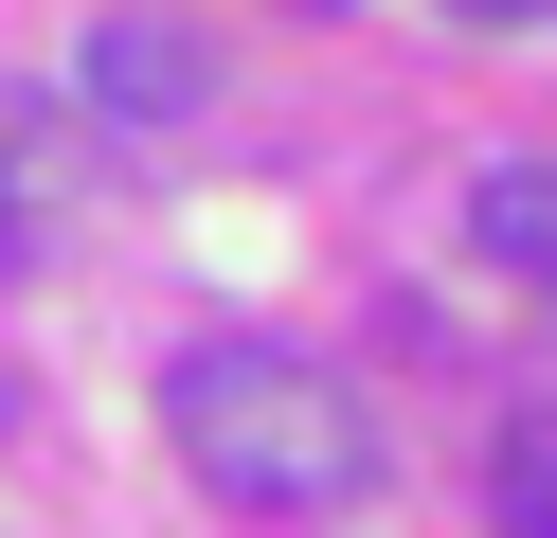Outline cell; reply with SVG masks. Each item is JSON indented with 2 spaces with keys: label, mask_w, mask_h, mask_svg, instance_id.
Returning a JSON list of instances; mask_svg holds the SVG:
<instances>
[{
  "label": "cell",
  "mask_w": 557,
  "mask_h": 538,
  "mask_svg": "<svg viewBox=\"0 0 557 538\" xmlns=\"http://www.w3.org/2000/svg\"><path fill=\"white\" fill-rule=\"evenodd\" d=\"M162 430L198 449V485L252 502V521H342V502H377V413L342 359L270 341V323H216V341L162 359Z\"/></svg>",
  "instance_id": "6da1fadb"
},
{
  "label": "cell",
  "mask_w": 557,
  "mask_h": 538,
  "mask_svg": "<svg viewBox=\"0 0 557 538\" xmlns=\"http://www.w3.org/2000/svg\"><path fill=\"white\" fill-rule=\"evenodd\" d=\"M90 108H109V126H198V108H216V54L162 36V18H90Z\"/></svg>",
  "instance_id": "7a4b0ae2"
},
{
  "label": "cell",
  "mask_w": 557,
  "mask_h": 538,
  "mask_svg": "<svg viewBox=\"0 0 557 538\" xmlns=\"http://www.w3.org/2000/svg\"><path fill=\"white\" fill-rule=\"evenodd\" d=\"M73 234V126H54L37 90H0V251Z\"/></svg>",
  "instance_id": "3957f363"
},
{
  "label": "cell",
  "mask_w": 557,
  "mask_h": 538,
  "mask_svg": "<svg viewBox=\"0 0 557 538\" xmlns=\"http://www.w3.org/2000/svg\"><path fill=\"white\" fill-rule=\"evenodd\" d=\"M468 251L557 305V162H485V179H468Z\"/></svg>",
  "instance_id": "277c9868"
},
{
  "label": "cell",
  "mask_w": 557,
  "mask_h": 538,
  "mask_svg": "<svg viewBox=\"0 0 557 538\" xmlns=\"http://www.w3.org/2000/svg\"><path fill=\"white\" fill-rule=\"evenodd\" d=\"M485 521H504V538H557V413H521L504 449H485Z\"/></svg>",
  "instance_id": "5b68a950"
},
{
  "label": "cell",
  "mask_w": 557,
  "mask_h": 538,
  "mask_svg": "<svg viewBox=\"0 0 557 538\" xmlns=\"http://www.w3.org/2000/svg\"><path fill=\"white\" fill-rule=\"evenodd\" d=\"M449 18H557V0H449Z\"/></svg>",
  "instance_id": "8992f818"
},
{
  "label": "cell",
  "mask_w": 557,
  "mask_h": 538,
  "mask_svg": "<svg viewBox=\"0 0 557 538\" xmlns=\"http://www.w3.org/2000/svg\"><path fill=\"white\" fill-rule=\"evenodd\" d=\"M0 430H18V395H0Z\"/></svg>",
  "instance_id": "52a82bcc"
}]
</instances>
